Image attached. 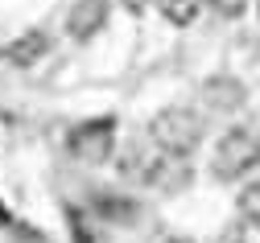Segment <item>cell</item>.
Here are the masks:
<instances>
[{
    "label": "cell",
    "mask_w": 260,
    "mask_h": 243,
    "mask_svg": "<svg viewBox=\"0 0 260 243\" xmlns=\"http://www.w3.org/2000/svg\"><path fill=\"white\" fill-rule=\"evenodd\" d=\"M145 136L174 157H194L207 141V116L199 108H186V103H170L149 120Z\"/></svg>",
    "instance_id": "6da1fadb"
},
{
    "label": "cell",
    "mask_w": 260,
    "mask_h": 243,
    "mask_svg": "<svg viewBox=\"0 0 260 243\" xmlns=\"http://www.w3.org/2000/svg\"><path fill=\"white\" fill-rule=\"evenodd\" d=\"M256 169H260V136L252 128H227L211 153V178L215 182H244Z\"/></svg>",
    "instance_id": "7a4b0ae2"
},
{
    "label": "cell",
    "mask_w": 260,
    "mask_h": 243,
    "mask_svg": "<svg viewBox=\"0 0 260 243\" xmlns=\"http://www.w3.org/2000/svg\"><path fill=\"white\" fill-rule=\"evenodd\" d=\"M67 153L79 165H108L116 157V120L100 116V120H83L71 128L67 136Z\"/></svg>",
    "instance_id": "3957f363"
},
{
    "label": "cell",
    "mask_w": 260,
    "mask_h": 243,
    "mask_svg": "<svg viewBox=\"0 0 260 243\" xmlns=\"http://www.w3.org/2000/svg\"><path fill=\"white\" fill-rule=\"evenodd\" d=\"M161 157H166V149H157L149 136H137V141H128V145L116 153V169H120L124 182H133V186H145V190H149V182H153V173H157Z\"/></svg>",
    "instance_id": "277c9868"
},
{
    "label": "cell",
    "mask_w": 260,
    "mask_h": 243,
    "mask_svg": "<svg viewBox=\"0 0 260 243\" xmlns=\"http://www.w3.org/2000/svg\"><path fill=\"white\" fill-rule=\"evenodd\" d=\"M199 95H203V108L215 112V116H236V112L248 108V87L236 75H211Z\"/></svg>",
    "instance_id": "5b68a950"
},
{
    "label": "cell",
    "mask_w": 260,
    "mask_h": 243,
    "mask_svg": "<svg viewBox=\"0 0 260 243\" xmlns=\"http://www.w3.org/2000/svg\"><path fill=\"white\" fill-rule=\"evenodd\" d=\"M112 17V0H75L67 13V38L71 42H91L108 29Z\"/></svg>",
    "instance_id": "8992f818"
},
{
    "label": "cell",
    "mask_w": 260,
    "mask_h": 243,
    "mask_svg": "<svg viewBox=\"0 0 260 243\" xmlns=\"http://www.w3.org/2000/svg\"><path fill=\"white\" fill-rule=\"evenodd\" d=\"M50 46H54V38L46 29H25L21 38H13L9 46H0V62L17 66V71H29V66H38L50 54Z\"/></svg>",
    "instance_id": "52a82bcc"
},
{
    "label": "cell",
    "mask_w": 260,
    "mask_h": 243,
    "mask_svg": "<svg viewBox=\"0 0 260 243\" xmlns=\"http://www.w3.org/2000/svg\"><path fill=\"white\" fill-rule=\"evenodd\" d=\"M153 5H157L161 17H166L170 25H178V29L194 25V21H199V13H203V0H153Z\"/></svg>",
    "instance_id": "ba28073f"
},
{
    "label": "cell",
    "mask_w": 260,
    "mask_h": 243,
    "mask_svg": "<svg viewBox=\"0 0 260 243\" xmlns=\"http://www.w3.org/2000/svg\"><path fill=\"white\" fill-rule=\"evenodd\" d=\"M236 211L248 215V219H260V169L252 173V178H244V186L236 194Z\"/></svg>",
    "instance_id": "9c48e42d"
},
{
    "label": "cell",
    "mask_w": 260,
    "mask_h": 243,
    "mask_svg": "<svg viewBox=\"0 0 260 243\" xmlns=\"http://www.w3.org/2000/svg\"><path fill=\"white\" fill-rule=\"evenodd\" d=\"M227 243H260V219L240 215V219L232 223V235H227Z\"/></svg>",
    "instance_id": "30bf717a"
},
{
    "label": "cell",
    "mask_w": 260,
    "mask_h": 243,
    "mask_svg": "<svg viewBox=\"0 0 260 243\" xmlns=\"http://www.w3.org/2000/svg\"><path fill=\"white\" fill-rule=\"evenodd\" d=\"M248 5H252V0H203V9H211V13H215V17H223V21L244 17V13H248Z\"/></svg>",
    "instance_id": "8fae6325"
},
{
    "label": "cell",
    "mask_w": 260,
    "mask_h": 243,
    "mask_svg": "<svg viewBox=\"0 0 260 243\" xmlns=\"http://www.w3.org/2000/svg\"><path fill=\"white\" fill-rule=\"evenodd\" d=\"M149 5H153V0H124V9H128V13H145Z\"/></svg>",
    "instance_id": "7c38bea8"
},
{
    "label": "cell",
    "mask_w": 260,
    "mask_h": 243,
    "mask_svg": "<svg viewBox=\"0 0 260 243\" xmlns=\"http://www.w3.org/2000/svg\"><path fill=\"white\" fill-rule=\"evenodd\" d=\"M161 243H199V239H190V235H170V239H161Z\"/></svg>",
    "instance_id": "4fadbf2b"
},
{
    "label": "cell",
    "mask_w": 260,
    "mask_h": 243,
    "mask_svg": "<svg viewBox=\"0 0 260 243\" xmlns=\"http://www.w3.org/2000/svg\"><path fill=\"white\" fill-rule=\"evenodd\" d=\"M256 17H260V0H256Z\"/></svg>",
    "instance_id": "5bb4252c"
}]
</instances>
